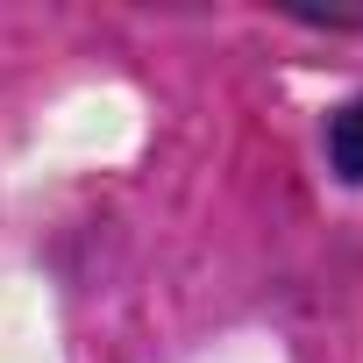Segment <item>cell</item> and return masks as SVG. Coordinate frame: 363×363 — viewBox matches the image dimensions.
Segmentation results:
<instances>
[{
  "mask_svg": "<svg viewBox=\"0 0 363 363\" xmlns=\"http://www.w3.org/2000/svg\"><path fill=\"white\" fill-rule=\"evenodd\" d=\"M320 150H328L335 178L363 186V93H349V100L328 114V128H320Z\"/></svg>",
  "mask_w": 363,
  "mask_h": 363,
  "instance_id": "6da1fadb",
  "label": "cell"
}]
</instances>
